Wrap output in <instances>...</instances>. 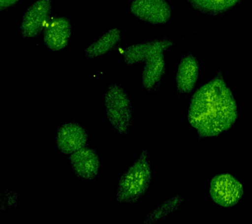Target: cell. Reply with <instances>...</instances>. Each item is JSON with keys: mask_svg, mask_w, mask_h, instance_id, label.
I'll return each mask as SVG.
<instances>
[{"mask_svg": "<svg viewBox=\"0 0 252 224\" xmlns=\"http://www.w3.org/2000/svg\"><path fill=\"white\" fill-rule=\"evenodd\" d=\"M238 118L237 102L220 70L198 88L189 102L187 120L200 139L227 133Z\"/></svg>", "mask_w": 252, "mask_h": 224, "instance_id": "cell-1", "label": "cell"}, {"mask_svg": "<svg viewBox=\"0 0 252 224\" xmlns=\"http://www.w3.org/2000/svg\"><path fill=\"white\" fill-rule=\"evenodd\" d=\"M153 166L147 149H144L135 162L128 167L118 182L116 200L135 204L147 193L153 181Z\"/></svg>", "mask_w": 252, "mask_h": 224, "instance_id": "cell-2", "label": "cell"}, {"mask_svg": "<svg viewBox=\"0 0 252 224\" xmlns=\"http://www.w3.org/2000/svg\"><path fill=\"white\" fill-rule=\"evenodd\" d=\"M108 121L118 134H129L133 125V111L131 99L122 86L110 84L104 97Z\"/></svg>", "mask_w": 252, "mask_h": 224, "instance_id": "cell-3", "label": "cell"}, {"mask_svg": "<svg viewBox=\"0 0 252 224\" xmlns=\"http://www.w3.org/2000/svg\"><path fill=\"white\" fill-rule=\"evenodd\" d=\"M242 183L232 175L224 173L213 177L209 184V196L212 202L223 208L237 205L243 197Z\"/></svg>", "mask_w": 252, "mask_h": 224, "instance_id": "cell-4", "label": "cell"}, {"mask_svg": "<svg viewBox=\"0 0 252 224\" xmlns=\"http://www.w3.org/2000/svg\"><path fill=\"white\" fill-rule=\"evenodd\" d=\"M52 1L36 0L27 9L20 29L24 38H35L44 30L52 9Z\"/></svg>", "mask_w": 252, "mask_h": 224, "instance_id": "cell-5", "label": "cell"}, {"mask_svg": "<svg viewBox=\"0 0 252 224\" xmlns=\"http://www.w3.org/2000/svg\"><path fill=\"white\" fill-rule=\"evenodd\" d=\"M55 143L62 154L70 155L89 145L88 131L74 122L63 124L57 128Z\"/></svg>", "mask_w": 252, "mask_h": 224, "instance_id": "cell-6", "label": "cell"}, {"mask_svg": "<svg viewBox=\"0 0 252 224\" xmlns=\"http://www.w3.org/2000/svg\"><path fill=\"white\" fill-rule=\"evenodd\" d=\"M130 11L140 20L153 25L165 24L172 16V9L165 0H133Z\"/></svg>", "mask_w": 252, "mask_h": 224, "instance_id": "cell-7", "label": "cell"}, {"mask_svg": "<svg viewBox=\"0 0 252 224\" xmlns=\"http://www.w3.org/2000/svg\"><path fill=\"white\" fill-rule=\"evenodd\" d=\"M69 162L73 172L83 180H94L98 176L100 168L99 157L95 149L88 146L83 147L69 155Z\"/></svg>", "mask_w": 252, "mask_h": 224, "instance_id": "cell-8", "label": "cell"}, {"mask_svg": "<svg viewBox=\"0 0 252 224\" xmlns=\"http://www.w3.org/2000/svg\"><path fill=\"white\" fill-rule=\"evenodd\" d=\"M200 62L192 54H185L177 68L175 82L177 93L187 96L192 94L198 82Z\"/></svg>", "mask_w": 252, "mask_h": 224, "instance_id": "cell-9", "label": "cell"}, {"mask_svg": "<svg viewBox=\"0 0 252 224\" xmlns=\"http://www.w3.org/2000/svg\"><path fill=\"white\" fill-rule=\"evenodd\" d=\"M72 35V26L65 17H54L43 30V42L51 50L58 52L66 48Z\"/></svg>", "mask_w": 252, "mask_h": 224, "instance_id": "cell-10", "label": "cell"}, {"mask_svg": "<svg viewBox=\"0 0 252 224\" xmlns=\"http://www.w3.org/2000/svg\"><path fill=\"white\" fill-rule=\"evenodd\" d=\"M173 45L169 39L155 40L133 45L126 48L123 53L124 62L128 65L145 62L155 55L164 53Z\"/></svg>", "mask_w": 252, "mask_h": 224, "instance_id": "cell-11", "label": "cell"}, {"mask_svg": "<svg viewBox=\"0 0 252 224\" xmlns=\"http://www.w3.org/2000/svg\"><path fill=\"white\" fill-rule=\"evenodd\" d=\"M166 74L163 53L155 55L145 62L142 70V86L149 92L158 91Z\"/></svg>", "mask_w": 252, "mask_h": 224, "instance_id": "cell-12", "label": "cell"}, {"mask_svg": "<svg viewBox=\"0 0 252 224\" xmlns=\"http://www.w3.org/2000/svg\"><path fill=\"white\" fill-rule=\"evenodd\" d=\"M184 201V197L181 194H176L171 196L149 212L144 219V224L159 223L171 214L180 209Z\"/></svg>", "mask_w": 252, "mask_h": 224, "instance_id": "cell-13", "label": "cell"}, {"mask_svg": "<svg viewBox=\"0 0 252 224\" xmlns=\"http://www.w3.org/2000/svg\"><path fill=\"white\" fill-rule=\"evenodd\" d=\"M121 37L120 30L112 29L89 46L85 50V54L89 58H96L108 54L119 44Z\"/></svg>", "mask_w": 252, "mask_h": 224, "instance_id": "cell-14", "label": "cell"}, {"mask_svg": "<svg viewBox=\"0 0 252 224\" xmlns=\"http://www.w3.org/2000/svg\"><path fill=\"white\" fill-rule=\"evenodd\" d=\"M195 10L210 15H220L231 10L242 0H187Z\"/></svg>", "mask_w": 252, "mask_h": 224, "instance_id": "cell-15", "label": "cell"}, {"mask_svg": "<svg viewBox=\"0 0 252 224\" xmlns=\"http://www.w3.org/2000/svg\"><path fill=\"white\" fill-rule=\"evenodd\" d=\"M19 0H0V10L3 11L13 6Z\"/></svg>", "mask_w": 252, "mask_h": 224, "instance_id": "cell-16", "label": "cell"}]
</instances>
